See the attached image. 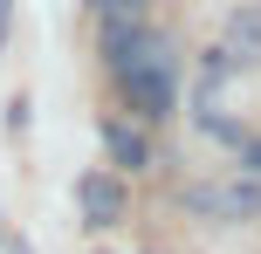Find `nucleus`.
I'll use <instances>...</instances> for the list:
<instances>
[{
	"mask_svg": "<svg viewBox=\"0 0 261 254\" xmlns=\"http://www.w3.org/2000/svg\"><path fill=\"white\" fill-rule=\"evenodd\" d=\"M103 55H110L138 117H172L179 110V55L158 27H138V14H103Z\"/></svg>",
	"mask_w": 261,
	"mask_h": 254,
	"instance_id": "f257e3e1",
	"label": "nucleus"
},
{
	"mask_svg": "<svg viewBox=\"0 0 261 254\" xmlns=\"http://www.w3.org/2000/svg\"><path fill=\"white\" fill-rule=\"evenodd\" d=\"M186 213L199 220H220V227H234V220H261V179H206V186H186Z\"/></svg>",
	"mask_w": 261,
	"mask_h": 254,
	"instance_id": "f03ea898",
	"label": "nucleus"
},
{
	"mask_svg": "<svg viewBox=\"0 0 261 254\" xmlns=\"http://www.w3.org/2000/svg\"><path fill=\"white\" fill-rule=\"evenodd\" d=\"M76 206L90 213V227H117L124 220V186L110 172H83L76 179Z\"/></svg>",
	"mask_w": 261,
	"mask_h": 254,
	"instance_id": "7ed1b4c3",
	"label": "nucleus"
},
{
	"mask_svg": "<svg viewBox=\"0 0 261 254\" xmlns=\"http://www.w3.org/2000/svg\"><path fill=\"white\" fill-rule=\"evenodd\" d=\"M220 48L234 55V62H261V0H241L234 14H227V35Z\"/></svg>",
	"mask_w": 261,
	"mask_h": 254,
	"instance_id": "20e7f679",
	"label": "nucleus"
},
{
	"mask_svg": "<svg viewBox=\"0 0 261 254\" xmlns=\"http://www.w3.org/2000/svg\"><path fill=\"white\" fill-rule=\"evenodd\" d=\"M103 151L117 172H144L151 165V145H144V131H130V124H103Z\"/></svg>",
	"mask_w": 261,
	"mask_h": 254,
	"instance_id": "39448f33",
	"label": "nucleus"
},
{
	"mask_svg": "<svg viewBox=\"0 0 261 254\" xmlns=\"http://www.w3.org/2000/svg\"><path fill=\"white\" fill-rule=\"evenodd\" d=\"M96 14H144V0H90Z\"/></svg>",
	"mask_w": 261,
	"mask_h": 254,
	"instance_id": "423d86ee",
	"label": "nucleus"
},
{
	"mask_svg": "<svg viewBox=\"0 0 261 254\" xmlns=\"http://www.w3.org/2000/svg\"><path fill=\"white\" fill-rule=\"evenodd\" d=\"M241 158H248V172L261 179V137H248V145H241Z\"/></svg>",
	"mask_w": 261,
	"mask_h": 254,
	"instance_id": "0eeeda50",
	"label": "nucleus"
},
{
	"mask_svg": "<svg viewBox=\"0 0 261 254\" xmlns=\"http://www.w3.org/2000/svg\"><path fill=\"white\" fill-rule=\"evenodd\" d=\"M7 21H14V0H0V41H7Z\"/></svg>",
	"mask_w": 261,
	"mask_h": 254,
	"instance_id": "6e6552de",
	"label": "nucleus"
},
{
	"mask_svg": "<svg viewBox=\"0 0 261 254\" xmlns=\"http://www.w3.org/2000/svg\"><path fill=\"white\" fill-rule=\"evenodd\" d=\"M7 254H35V247H28V241H7Z\"/></svg>",
	"mask_w": 261,
	"mask_h": 254,
	"instance_id": "1a4fd4ad",
	"label": "nucleus"
}]
</instances>
